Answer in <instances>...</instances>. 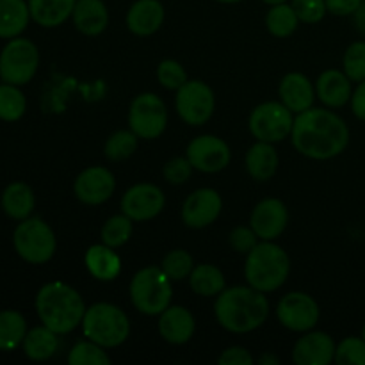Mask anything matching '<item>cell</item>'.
<instances>
[{
	"instance_id": "cell-1",
	"label": "cell",
	"mask_w": 365,
	"mask_h": 365,
	"mask_svg": "<svg viewBox=\"0 0 365 365\" xmlns=\"http://www.w3.org/2000/svg\"><path fill=\"white\" fill-rule=\"evenodd\" d=\"M291 141L302 155L314 160H328L348 148L349 128L334 110L310 107L296 114Z\"/></svg>"
},
{
	"instance_id": "cell-2",
	"label": "cell",
	"mask_w": 365,
	"mask_h": 365,
	"mask_svg": "<svg viewBox=\"0 0 365 365\" xmlns=\"http://www.w3.org/2000/svg\"><path fill=\"white\" fill-rule=\"evenodd\" d=\"M214 316L230 334H250L269 317V299L252 285H235L216 296Z\"/></svg>"
},
{
	"instance_id": "cell-3",
	"label": "cell",
	"mask_w": 365,
	"mask_h": 365,
	"mask_svg": "<svg viewBox=\"0 0 365 365\" xmlns=\"http://www.w3.org/2000/svg\"><path fill=\"white\" fill-rule=\"evenodd\" d=\"M88 310L77 289L64 282L45 284L36 294V312L39 321L57 335H66L81 327Z\"/></svg>"
},
{
	"instance_id": "cell-4",
	"label": "cell",
	"mask_w": 365,
	"mask_h": 365,
	"mask_svg": "<svg viewBox=\"0 0 365 365\" xmlns=\"http://www.w3.org/2000/svg\"><path fill=\"white\" fill-rule=\"evenodd\" d=\"M291 273V260L282 246L273 241L257 242L246 255L245 278L248 285L260 292H274L287 282Z\"/></svg>"
},
{
	"instance_id": "cell-5",
	"label": "cell",
	"mask_w": 365,
	"mask_h": 365,
	"mask_svg": "<svg viewBox=\"0 0 365 365\" xmlns=\"http://www.w3.org/2000/svg\"><path fill=\"white\" fill-rule=\"evenodd\" d=\"M81 327L86 339L106 349L118 348L130 335V321L123 309L106 302L88 307Z\"/></svg>"
},
{
	"instance_id": "cell-6",
	"label": "cell",
	"mask_w": 365,
	"mask_h": 365,
	"mask_svg": "<svg viewBox=\"0 0 365 365\" xmlns=\"http://www.w3.org/2000/svg\"><path fill=\"white\" fill-rule=\"evenodd\" d=\"M130 302L145 316H160L173 299V287L160 267L148 266L132 277L128 287Z\"/></svg>"
},
{
	"instance_id": "cell-7",
	"label": "cell",
	"mask_w": 365,
	"mask_h": 365,
	"mask_svg": "<svg viewBox=\"0 0 365 365\" xmlns=\"http://www.w3.org/2000/svg\"><path fill=\"white\" fill-rule=\"evenodd\" d=\"M13 246L18 257L25 262L41 266L56 255L57 239L50 225L41 217H27L14 228Z\"/></svg>"
},
{
	"instance_id": "cell-8",
	"label": "cell",
	"mask_w": 365,
	"mask_h": 365,
	"mask_svg": "<svg viewBox=\"0 0 365 365\" xmlns=\"http://www.w3.org/2000/svg\"><path fill=\"white\" fill-rule=\"evenodd\" d=\"M39 66V50L31 39H7L0 52V78L14 86H25L34 78Z\"/></svg>"
},
{
	"instance_id": "cell-9",
	"label": "cell",
	"mask_w": 365,
	"mask_h": 365,
	"mask_svg": "<svg viewBox=\"0 0 365 365\" xmlns=\"http://www.w3.org/2000/svg\"><path fill=\"white\" fill-rule=\"evenodd\" d=\"M282 102H264L252 110L248 120L250 132L257 141L278 143L291 138L294 116Z\"/></svg>"
},
{
	"instance_id": "cell-10",
	"label": "cell",
	"mask_w": 365,
	"mask_h": 365,
	"mask_svg": "<svg viewBox=\"0 0 365 365\" xmlns=\"http://www.w3.org/2000/svg\"><path fill=\"white\" fill-rule=\"evenodd\" d=\"M128 127L139 139H157L168 127V109L163 98L153 93L135 96L128 109Z\"/></svg>"
},
{
	"instance_id": "cell-11",
	"label": "cell",
	"mask_w": 365,
	"mask_h": 365,
	"mask_svg": "<svg viewBox=\"0 0 365 365\" xmlns=\"http://www.w3.org/2000/svg\"><path fill=\"white\" fill-rule=\"evenodd\" d=\"M175 107L184 123L191 127L205 125L216 109V98L209 84L202 81H187L175 96Z\"/></svg>"
},
{
	"instance_id": "cell-12",
	"label": "cell",
	"mask_w": 365,
	"mask_h": 365,
	"mask_svg": "<svg viewBox=\"0 0 365 365\" xmlns=\"http://www.w3.org/2000/svg\"><path fill=\"white\" fill-rule=\"evenodd\" d=\"M277 317L287 330L305 334L316 328L319 321V305L305 292H289L278 302Z\"/></svg>"
},
{
	"instance_id": "cell-13",
	"label": "cell",
	"mask_w": 365,
	"mask_h": 365,
	"mask_svg": "<svg viewBox=\"0 0 365 365\" xmlns=\"http://www.w3.org/2000/svg\"><path fill=\"white\" fill-rule=\"evenodd\" d=\"M185 157L191 160L192 168L202 173H220L230 164L232 152L227 141L217 135L203 134L189 143Z\"/></svg>"
},
{
	"instance_id": "cell-14",
	"label": "cell",
	"mask_w": 365,
	"mask_h": 365,
	"mask_svg": "<svg viewBox=\"0 0 365 365\" xmlns=\"http://www.w3.org/2000/svg\"><path fill=\"white\" fill-rule=\"evenodd\" d=\"M166 205L163 189L155 184H135L121 196V212L132 221H150L159 216Z\"/></svg>"
},
{
	"instance_id": "cell-15",
	"label": "cell",
	"mask_w": 365,
	"mask_h": 365,
	"mask_svg": "<svg viewBox=\"0 0 365 365\" xmlns=\"http://www.w3.org/2000/svg\"><path fill=\"white\" fill-rule=\"evenodd\" d=\"M221 209H223V200L220 192L209 187L196 189L185 198L182 207V221L185 227L202 230L210 227L220 217Z\"/></svg>"
},
{
	"instance_id": "cell-16",
	"label": "cell",
	"mask_w": 365,
	"mask_h": 365,
	"mask_svg": "<svg viewBox=\"0 0 365 365\" xmlns=\"http://www.w3.org/2000/svg\"><path fill=\"white\" fill-rule=\"evenodd\" d=\"M116 189V178L113 171L103 166H89L75 178L73 191L78 202L86 205L106 203Z\"/></svg>"
},
{
	"instance_id": "cell-17",
	"label": "cell",
	"mask_w": 365,
	"mask_h": 365,
	"mask_svg": "<svg viewBox=\"0 0 365 365\" xmlns=\"http://www.w3.org/2000/svg\"><path fill=\"white\" fill-rule=\"evenodd\" d=\"M289 223V210L278 198H266L255 205L250 216V227L262 241H274L284 234Z\"/></svg>"
},
{
	"instance_id": "cell-18",
	"label": "cell",
	"mask_w": 365,
	"mask_h": 365,
	"mask_svg": "<svg viewBox=\"0 0 365 365\" xmlns=\"http://www.w3.org/2000/svg\"><path fill=\"white\" fill-rule=\"evenodd\" d=\"M335 342L324 331L310 330L296 341L292 362L298 365H328L335 360Z\"/></svg>"
},
{
	"instance_id": "cell-19",
	"label": "cell",
	"mask_w": 365,
	"mask_h": 365,
	"mask_svg": "<svg viewBox=\"0 0 365 365\" xmlns=\"http://www.w3.org/2000/svg\"><path fill=\"white\" fill-rule=\"evenodd\" d=\"M196 321L185 307L170 305L159 316V334L166 342L182 346L195 335Z\"/></svg>"
},
{
	"instance_id": "cell-20",
	"label": "cell",
	"mask_w": 365,
	"mask_h": 365,
	"mask_svg": "<svg viewBox=\"0 0 365 365\" xmlns=\"http://www.w3.org/2000/svg\"><path fill=\"white\" fill-rule=\"evenodd\" d=\"M278 96H280V102L285 107H289L294 114H299L314 106L316 88H314L307 75L292 71V73H287L280 81Z\"/></svg>"
},
{
	"instance_id": "cell-21",
	"label": "cell",
	"mask_w": 365,
	"mask_h": 365,
	"mask_svg": "<svg viewBox=\"0 0 365 365\" xmlns=\"http://www.w3.org/2000/svg\"><path fill=\"white\" fill-rule=\"evenodd\" d=\"M164 6L159 0H135L127 11V27L139 38L152 36L163 27Z\"/></svg>"
},
{
	"instance_id": "cell-22",
	"label": "cell",
	"mask_w": 365,
	"mask_h": 365,
	"mask_svg": "<svg viewBox=\"0 0 365 365\" xmlns=\"http://www.w3.org/2000/svg\"><path fill=\"white\" fill-rule=\"evenodd\" d=\"M316 95L330 109H339L351 102V78L341 70H327L316 82Z\"/></svg>"
},
{
	"instance_id": "cell-23",
	"label": "cell",
	"mask_w": 365,
	"mask_h": 365,
	"mask_svg": "<svg viewBox=\"0 0 365 365\" xmlns=\"http://www.w3.org/2000/svg\"><path fill=\"white\" fill-rule=\"evenodd\" d=\"M71 20L78 32L95 38L102 34L109 25V11L102 0H77Z\"/></svg>"
},
{
	"instance_id": "cell-24",
	"label": "cell",
	"mask_w": 365,
	"mask_h": 365,
	"mask_svg": "<svg viewBox=\"0 0 365 365\" xmlns=\"http://www.w3.org/2000/svg\"><path fill=\"white\" fill-rule=\"evenodd\" d=\"M84 264L89 274L100 282H113L121 273V259L114 248L107 245L89 246L84 255Z\"/></svg>"
},
{
	"instance_id": "cell-25",
	"label": "cell",
	"mask_w": 365,
	"mask_h": 365,
	"mask_svg": "<svg viewBox=\"0 0 365 365\" xmlns=\"http://www.w3.org/2000/svg\"><path fill=\"white\" fill-rule=\"evenodd\" d=\"M278 163L280 159H278V152L273 143L257 141L246 152V170L250 177L257 182L269 180L277 173Z\"/></svg>"
},
{
	"instance_id": "cell-26",
	"label": "cell",
	"mask_w": 365,
	"mask_h": 365,
	"mask_svg": "<svg viewBox=\"0 0 365 365\" xmlns=\"http://www.w3.org/2000/svg\"><path fill=\"white\" fill-rule=\"evenodd\" d=\"M77 0H29L31 18L38 25L53 29L63 25L73 14Z\"/></svg>"
},
{
	"instance_id": "cell-27",
	"label": "cell",
	"mask_w": 365,
	"mask_h": 365,
	"mask_svg": "<svg viewBox=\"0 0 365 365\" xmlns=\"http://www.w3.org/2000/svg\"><path fill=\"white\" fill-rule=\"evenodd\" d=\"M0 205H2V210L11 220H27V217H31L36 205L34 191L24 182H13V184L4 189Z\"/></svg>"
},
{
	"instance_id": "cell-28",
	"label": "cell",
	"mask_w": 365,
	"mask_h": 365,
	"mask_svg": "<svg viewBox=\"0 0 365 365\" xmlns=\"http://www.w3.org/2000/svg\"><path fill=\"white\" fill-rule=\"evenodd\" d=\"M31 9L25 0H0V38L13 39L21 36L31 21Z\"/></svg>"
},
{
	"instance_id": "cell-29",
	"label": "cell",
	"mask_w": 365,
	"mask_h": 365,
	"mask_svg": "<svg viewBox=\"0 0 365 365\" xmlns=\"http://www.w3.org/2000/svg\"><path fill=\"white\" fill-rule=\"evenodd\" d=\"M59 335L56 331L50 330L48 327H36L27 331L24 342H21V349H24L25 356L34 362H43L56 355L57 348H59Z\"/></svg>"
},
{
	"instance_id": "cell-30",
	"label": "cell",
	"mask_w": 365,
	"mask_h": 365,
	"mask_svg": "<svg viewBox=\"0 0 365 365\" xmlns=\"http://www.w3.org/2000/svg\"><path fill=\"white\" fill-rule=\"evenodd\" d=\"M189 285L192 292L203 298H214L227 289V280L220 267L212 264H200L189 274Z\"/></svg>"
},
{
	"instance_id": "cell-31",
	"label": "cell",
	"mask_w": 365,
	"mask_h": 365,
	"mask_svg": "<svg viewBox=\"0 0 365 365\" xmlns=\"http://www.w3.org/2000/svg\"><path fill=\"white\" fill-rule=\"evenodd\" d=\"M27 321L18 310L0 312V351H13L27 335Z\"/></svg>"
},
{
	"instance_id": "cell-32",
	"label": "cell",
	"mask_w": 365,
	"mask_h": 365,
	"mask_svg": "<svg viewBox=\"0 0 365 365\" xmlns=\"http://www.w3.org/2000/svg\"><path fill=\"white\" fill-rule=\"evenodd\" d=\"M299 24V18L291 4H277L271 6L266 14V27L274 38H289L296 32Z\"/></svg>"
},
{
	"instance_id": "cell-33",
	"label": "cell",
	"mask_w": 365,
	"mask_h": 365,
	"mask_svg": "<svg viewBox=\"0 0 365 365\" xmlns=\"http://www.w3.org/2000/svg\"><path fill=\"white\" fill-rule=\"evenodd\" d=\"M25 110H27V98L21 93L20 86L2 82L0 84V120L13 123L24 118Z\"/></svg>"
},
{
	"instance_id": "cell-34",
	"label": "cell",
	"mask_w": 365,
	"mask_h": 365,
	"mask_svg": "<svg viewBox=\"0 0 365 365\" xmlns=\"http://www.w3.org/2000/svg\"><path fill=\"white\" fill-rule=\"evenodd\" d=\"M139 138L134 132L128 128V130H118L114 134L109 135V139L106 141V157L113 163H121V160H127L134 155V152L138 150Z\"/></svg>"
},
{
	"instance_id": "cell-35",
	"label": "cell",
	"mask_w": 365,
	"mask_h": 365,
	"mask_svg": "<svg viewBox=\"0 0 365 365\" xmlns=\"http://www.w3.org/2000/svg\"><path fill=\"white\" fill-rule=\"evenodd\" d=\"M132 220L125 214H118V216L109 217V220L103 223L102 232H100V237H102L103 245L110 246V248H121L123 245H127L128 239L132 237Z\"/></svg>"
},
{
	"instance_id": "cell-36",
	"label": "cell",
	"mask_w": 365,
	"mask_h": 365,
	"mask_svg": "<svg viewBox=\"0 0 365 365\" xmlns=\"http://www.w3.org/2000/svg\"><path fill=\"white\" fill-rule=\"evenodd\" d=\"M68 364L70 365H109L110 356L107 355V349L102 348L96 342L86 341L77 342L71 348L70 355H68Z\"/></svg>"
},
{
	"instance_id": "cell-37",
	"label": "cell",
	"mask_w": 365,
	"mask_h": 365,
	"mask_svg": "<svg viewBox=\"0 0 365 365\" xmlns=\"http://www.w3.org/2000/svg\"><path fill=\"white\" fill-rule=\"evenodd\" d=\"M160 269L168 274L171 282H180L189 278L191 271L195 269V260L187 250H173L163 259Z\"/></svg>"
},
{
	"instance_id": "cell-38",
	"label": "cell",
	"mask_w": 365,
	"mask_h": 365,
	"mask_svg": "<svg viewBox=\"0 0 365 365\" xmlns=\"http://www.w3.org/2000/svg\"><path fill=\"white\" fill-rule=\"evenodd\" d=\"M339 365H365V339L346 337L335 348V360Z\"/></svg>"
},
{
	"instance_id": "cell-39",
	"label": "cell",
	"mask_w": 365,
	"mask_h": 365,
	"mask_svg": "<svg viewBox=\"0 0 365 365\" xmlns=\"http://www.w3.org/2000/svg\"><path fill=\"white\" fill-rule=\"evenodd\" d=\"M157 78H159L160 86L170 91H178L189 81L184 66L175 59L160 61L157 66Z\"/></svg>"
},
{
	"instance_id": "cell-40",
	"label": "cell",
	"mask_w": 365,
	"mask_h": 365,
	"mask_svg": "<svg viewBox=\"0 0 365 365\" xmlns=\"http://www.w3.org/2000/svg\"><path fill=\"white\" fill-rule=\"evenodd\" d=\"M344 73L351 82H362L365 78V41H355L348 46L342 59Z\"/></svg>"
},
{
	"instance_id": "cell-41",
	"label": "cell",
	"mask_w": 365,
	"mask_h": 365,
	"mask_svg": "<svg viewBox=\"0 0 365 365\" xmlns=\"http://www.w3.org/2000/svg\"><path fill=\"white\" fill-rule=\"evenodd\" d=\"M291 6L303 24H319L328 11L324 0H291Z\"/></svg>"
},
{
	"instance_id": "cell-42",
	"label": "cell",
	"mask_w": 365,
	"mask_h": 365,
	"mask_svg": "<svg viewBox=\"0 0 365 365\" xmlns=\"http://www.w3.org/2000/svg\"><path fill=\"white\" fill-rule=\"evenodd\" d=\"M192 170H195V168H192L191 160H189L187 157H173V159L168 160V163L164 164L163 173L164 178H166L170 184L180 185L191 178Z\"/></svg>"
},
{
	"instance_id": "cell-43",
	"label": "cell",
	"mask_w": 365,
	"mask_h": 365,
	"mask_svg": "<svg viewBox=\"0 0 365 365\" xmlns=\"http://www.w3.org/2000/svg\"><path fill=\"white\" fill-rule=\"evenodd\" d=\"M228 242L237 253L248 255L259 242V235L252 227H235L228 235Z\"/></svg>"
},
{
	"instance_id": "cell-44",
	"label": "cell",
	"mask_w": 365,
	"mask_h": 365,
	"mask_svg": "<svg viewBox=\"0 0 365 365\" xmlns=\"http://www.w3.org/2000/svg\"><path fill=\"white\" fill-rule=\"evenodd\" d=\"M220 365H252L253 356L250 355L248 349L241 348V346H232V348L225 349L217 359Z\"/></svg>"
},
{
	"instance_id": "cell-45",
	"label": "cell",
	"mask_w": 365,
	"mask_h": 365,
	"mask_svg": "<svg viewBox=\"0 0 365 365\" xmlns=\"http://www.w3.org/2000/svg\"><path fill=\"white\" fill-rule=\"evenodd\" d=\"M327 2L328 13L335 16H351L364 0H324Z\"/></svg>"
},
{
	"instance_id": "cell-46",
	"label": "cell",
	"mask_w": 365,
	"mask_h": 365,
	"mask_svg": "<svg viewBox=\"0 0 365 365\" xmlns=\"http://www.w3.org/2000/svg\"><path fill=\"white\" fill-rule=\"evenodd\" d=\"M351 110L359 120L365 121V78L359 82L356 89L351 95Z\"/></svg>"
},
{
	"instance_id": "cell-47",
	"label": "cell",
	"mask_w": 365,
	"mask_h": 365,
	"mask_svg": "<svg viewBox=\"0 0 365 365\" xmlns=\"http://www.w3.org/2000/svg\"><path fill=\"white\" fill-rule=\"evenodd\" d=\"M351 16H353V24H355V29L365 38V0L360 4V7L351 14Z\"/></svg>"
},
{
	"instance_id": "cell-48",
	"label": "cell",
	"mask_w": 365,
	"mask_h": 365,
	"mask_svg": "<svg viewBox=\"0 0 365 365\" xmlns=\"http://www.w3.org/2000/svg\"><path fill=\"white\" fill-rule=\"evenodd\" d=\"M259 364L260 365H278L280 364V360H278V356L271 355V353H264V355L259 359Z\"/></svg>"
},
{
	"instance_id": "cell-49",
	"label": "cell",
	"mask_w": 365,
	"mask_h": 365,
	"mask_svg": "<svg viewBox=\"0 0 365 365\" xmlns=\"http://www.w3.org/2000/svg\"><path fill=\"white\" fill-rule=\"evenodd\" d=\"M262 2H266L267 6H277V4H284L287 2V0H262Z\"/></svg>"
},
{
	"instance_id": "cell-50",
	"label": "cell",
	"mask_w": 365,
	"mask_h": 365,
	"mask_svg": "<svg viewBox=\"0 0 365 365\" xmlns=\"http://www.w3.org/2000/svg\"><path fill=\"white\" fill-rule=\"evenodd\" d=\"M216 2H220V4H239V2H242V0H216Z\"/></svg>"
},
{
	"instance_id": "cell-51",
	"label": "cell",
	"mask_w": 365,
	"mask_h": 365,
	"mask_svg": "<svg viewBox=\"0 0 365 365\" xmlns=\"http://www.w3.org/2000/svg\"><path fill=\"white\" fill-rule=\"evenodd\" d=\"M362 337L365 339V324H364V330H362Z\"/></svg>"
}]
</instances>
